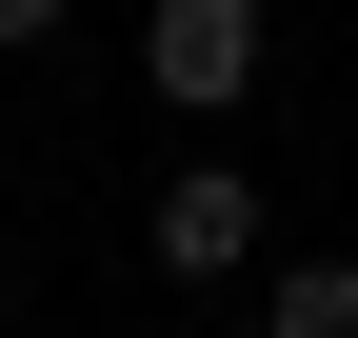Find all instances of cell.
<instances>
[{"mask_svg": "<svg viewBox=\"0 0 358 338\" xmlns=\"http://www.w3.org/2000/svg\"><path fill=\"white\" fill-rule=\"evenodd\" d=\"M140 259L159 279H239L259 259V179H239V159H179V179L140 199Z\"/></svg>", "mask_w": 358, "mask_h": 338, "instance_id": "cell-2", "label": "cell"}, {"mask_svg": "<svg viewBox=\"0 0 358 338\" xmlns=\"http://www.w3.org/2000/svg\"><path fill=\"white\" fill-rule=\"evenodd\" d=\"M259 60H279V40H259V0H159V20H140V80H159L179 119H239Z\"/></svg>", "mask_w": 358, "mask_h": 338, "instance_id": "cell-1", "label": "cell"}, {"mask_svg": "<svg viewBox=\"0 0 358 338\" xmlns=\"http://www.w3.org/2000/svg\"><path fill=\"white\" fill-rule=\"evenodd\" d=\"M80 20V0H0V60H40V40H60Z\"/></svg>", "mask_w": 358, "mask_h": 338, "instance_id": "cell-4", "label": "cell"}, {"mask_svg": "<svg viewBox=\"0 0 358 338\" xmlns=\"http://www.w3.org/2000/svg\"><path fill=\"white\" fill-rule=\"evenodd\" d=\"M259 338H358V259H279V299H259Z\"/></svg>", "mask_w": 358, "mask_h": 338, "instance_id": "cell-3", "label": "cell"}]
</instances>
